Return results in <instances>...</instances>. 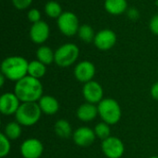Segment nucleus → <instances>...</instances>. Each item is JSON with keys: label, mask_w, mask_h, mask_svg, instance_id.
Wrapping results in <instances>:
<instances>
[{"label": "nucleus", "mask_w": 158, "mask_h": 158, "mask_svg": "<svg viewBox=\"0 0 158 158\" xmlns=\"http://www.w3.org/2000/svg\"><path fill=\"white\" fill-rule=\"evenodd\" d=\"M41 18H42L41 12L37 8H31L27 13V19L30 22H31V24L42 20Z\"/></svg>", "instance_id": "obj_26"}, {"label": "nucleus", "mask_w": 158, "mask_h": 158, "mask_svg": "<svg viewBox=\"0 0 158 158\" xmlns=\"http://www.w3.org/2000/svg\"><path fill=\"white\" fill-rule=\"evenodd\" d=\"M33 0H11L12 5L15 6V8L19 10H24L27 9L32 3Z\"/></svg>", "instance_id": "obj_27"}, {"label": "nucleus", "mask_w": 158, "mask_h": 158, "mask_svg": "<svg viewBox=\"0 0 158 158\" xmlns=\"http://www.w3.org/2000/svg\"><path fill=\"white\" fill-rule=\"evenodd\" d=\"M149 158H158V156H151V157Z\"/></svg>", "instance_id": "obj_32"}, {"label": "nucleus", "mask_w": 158, "mask_h": 158, "mask_svg": "<svg viewBox=\"0 0 158 158\" xmlns=\"http://www.w3.org/2000/svg\"><path fill=\"white\" fill-rule=\"evenodd\" d=\"M101 149L107 158H120L125 152L123 142L115 136H110L106 140L102 141Z\"/></svg>", "instance_id": "obj_7"}, {"label": "nucleus", "mask_w": 158, "mask_h": 158, "mask_svg": "<svg viewBox=\"0 0 158 158\" xmlns=\"http://www.w3.org/2000/svg\"><path fill=\"white\" fill-rule=\"evenodd\" d=\"M38 105L42 110V113L47 116L56 114L60 107L57 99L52 95H43L38 101Z\"/></svg>", "instance_id": "obj_16"}, {"label": "nucleus", "mask_w": 158, "mask_h": 158, "mask_svg": "<svg viewBox=\"0 0 158 158\" xmlns=\"http://www.w3.org/2000/svg\"><path fill=\"white\" fill-rule=\"evenodd\" d=\"M46 73V65L42 63L39 60H32L29 62L28 67V75L35 79H42Z\"/></svg>", "instance_id": "obj_20"}, {"label": "nucleus", "mask_w": 158, "mask_h": 158, "mask_svg": "<svg viewBox=\"0 0 158 158\" xmlns=\"http://www.w3.org/2000/svg\"><path fill=\"white\" fill-rule=\"evenodd\" d=\"M20 104L15 93H5L0 97V111L4 116L15 115Z\"/></svg>", "instance_id": "obj_12"}, {"label": "nucleus", "mask_w": 158, "mask_h": 158, "mask_svg": "<svg viewBox=\"0 0 158 158\" xmlns=\"http://www.w3.org/2000/svg\"><path fill=\"white\" fill-rule=\"evenodd\" d=\"M11 150L10 140L4 134H0V156L2 158L6 157Z\"/></svg>", "instance_id": "obj_25"}, {"label": "nucleus", "mask_w": 158, "mask_h": 158, "mask_svg": "<svg viewBox=\"0 0 158 158\" xmlns=\"http://www.w3.org/2000/svg\"><path fill=\"white\" fill-rule=\"evenodd\" d=\"M117 40L118 36L114 31L110 29H103L95 34L94 44L101 51H107L115 46Z\"/></svg>", "instance_id": "obj_8"}, {"label": "nucleus", "mask_w": 158, "mask_h": 158, "mask_svg": "<svg viewBox=\"0 0 158 158\" xmlns=\"http://www.w3.org/2000/svg\"><path fill=\"white\" fill-rule=\"evenodd\" d=\"M98 116L101 118L102 121L109 124L115 125L119 122L122 111L119 104L113 98H104L98 105Z\"/></svg>", "instance_id": "obj_3"}, {"label": "nucleus", "mask_w": 158, "mask_h": 158, "mask_svg": "<svg viewBox=\"0 0 158 158\" xmlns=\"http://www.w3.org/2000/svg\"><path fill=\"white\" fill-rule=\"evenodd\" d=\"M94 133L96 135L97 138H99L100 140L104 141L106 140L107 138H109L111 136V129H110V125L102 121L98 124L95 125L94 129Z\"/></svg>", "instance_id": "obj_24"}, {"label": "nucleus", "mask_w": 158, "mask_h": 158, "mask_svg": "<svg viewBox=\"0 0 158 158\" xmlns=\"http://www.w3.org/2000/svg\"><path fill=\"white\" fill-rule=\"evenodd\" d=\"M36 57L37 60L47 66L55 62V52L49 46L42 44L36 51Z\"/></svg>", "instance_id": "obj_19"}, {"label": "nucleus", "mask_w": 158, "mask_h": 158, "mask_svg": "<svg viewBox=\"0 0 158 158\" xmlns=\"http://www.w3.org/2000/svg\"><path fill=\"white\" fill-rule=\"evenodd\" d=\"M96 135L94 133V131L89 127H80L78 128L72 135V139L76 145L80 147H88L91 146L95 139Z\"/></svg>", "instance_id": "obj_14"}, {"label": "nucleus", "mask_w": 158, "mask_h": 158, "mask_svg": "<svg viewBox=\"0 0 158 158\" xmlns=\"http://www.w3.org/2000/svg\"><path fill=\"white\" fill-rule=\"evenodd\" d=\"M149 28H150L152 33H154L155 35L158 36V14L154 15L152 17V19H150Z\"/></svg>", "instance_id": "obj_28"}, {"label": "nucleus", "mask_w": 158, "mask_h": 158, "mask_svg": "<svg viewBox=\"0 0 158 158\" xmlns=\"http://www.w3.org/2000/svg\"><path fill=\"white\" fill-rule=\"evenodd\" d=\"M96 72V69L94 63L88 60L79 62L74 68V76L77 81L82 83L93 81Z\"/></svg>", "instance_id": "obj_11"}, {"label": "nucleus", "mask_w": 158, "mask_h": 158, "mask_svg": "<svg viewBox=\"0 0 158 158\" xmlns=\"http://www.w3.org/2000/svg\"><path fill=\"white\" fill-rule=\"evenodd\" d=\"M42 110L37 103H21L15 114L16 121L21 126L31 127L35 125L41 118Z\"/></svg>", "instance_id": "obj_4"}, {"label": "nucleus", "mask_w": 158, "mask_h": 158, "mask_svg": "<svg viewBox=\"0 0 158 158\" xmlns=\"http://www.w3.org/2000/svg\"><path fill=\"white\" fill-rule=\"evenodd\" d=\"M77 34L80 40L89 44V43H94L96 33L94 32V30L93 29L92 26H90L89 24H82L80 26Z\"/></svg>", "instance_id": "obj_22"}, {"label": "nucleus", "mask_w": 158, "mask_h": 158, "mask_svg": "<svg viewBox=\"0 0 158 158\" xmlns=\"http://www.w3.org/2000/svg\"><path fill=\"white\" fill-rule=\"evenodd\" d=\"M44 87L40 80L27 75L16 82L14 93L21 103H37L43 96Z\"/></svg>", "instance_id": "obj_1"}, {"label": "nucleus", "mask_w": 158, "mask_h": 158, "mask_svg": "<svg viewBox=\"0 0 158 158\" xmlns=\"http://www.w3.org/2000/svg\"><path fill=\"white\" fill-rule=\"evenodd\" d=\"M5 80H6V78L3 74H1V75H0V86H1V87L4 86V84H5Z\"/></svg>", "instance_id": "obj_31"}, {"label": "nucleus", "mask_w": 158, "mask_h": 158, "mask_svg": "<svg viewBox=\"0 0 158 158\" xmlns=\"http://www.w3.org/2000/svg\"><path fill=\"white\" fill-rule=\"evenodd\" d=\"M49 36L50 27L45 21L40 20L31 25L30 29V38L32 43L42 45L48 40Z\"/></svg>", "instance_id": "obj_13"}, {"label": "nucleus", "mask_w": 158, "mask_h": 158, "mask_svg": "<svg viewBox=\"0 0 158 158\" xmlns=\"http://www.w3.org/2000/svg\"><path fill=\"white\" fill-rule=\"evenodd\" d=\"M54 130H55L56 136L62 139H68L73 135L72 127L67 119L62 118V119L56 120L54 126Z\"/></svg>", "instance_id": "obj_18"}, {"label": "nucleus", "mask_w": 158, "mask_h": 158, "mask_svg": "<svg viewBox=\"0 0 158 158\" xmlns=\"http://www.w3.org/2000/svg\"><path fill=\"white\" fill-rule=\"evenodd\" d=\"M127 15H128V17H129V19H131V20H137L139 18H140V12H139V10L137 9V8H135V7H131V8H129L128 10H127Z\"/></svg>", "instance_id": "obj_29"}, {"label": "nucleus", "mask_w": 158, "mask_h": 158, "mask_svg": "<svg viewBox=\"0 0 158 158\" xmlns=\"http://www.w3.org/2000/svg\"><path fill=\"white\" fill-rule=\"evenodd\" d=\"M10 141L18 140L22 133V126L18 121H11L7 123L4 129L3 132Z\"/></svg>", "instance_id": "obj_21"}, {"label": "nucleus", "mask_w": 158, "mask_h": 158, "mask_svg": "<svg viewBox=\"0 0 158 158\" xmlns=\"http://www.w3.org/2000/svg\"><path fill=\"white\" fill-rule=\"evenodd\" d=\"M104 6L106 12L113 16L121 15L128 10L127 0H105Z\"/></svg>", "instance_id": "obj_17"}, {"label": "nucleus", "mask_w": 158, "mask_h": 158, "mask_svg": "<svg viewBox=\"0 0 158 158\" xmlns=\"http://www.w3.org/2000/svg\"><path fill=\"white\" fill-rule=\"evenodd\" d=\"M79 56V47L72 43H67L55 51V63L60 68H68L77 61Z\"/></svg>", "instance_id": "obj_5"}, {"label": "nucleus", "mask_w": 158, "mask_h": 158, "mask_svg": "<svg viewBox=\"0 0 158 158\" xmlns=\"http://www.w3.org/2000/svg\"><path fill=\"white\" fill-rule=\"evenodd\" d=\"M19 151L23 158H40L44 153V144L38 139L30 138L21 143Z\"/></svg>", "instance_id": "obj_10"}, {"label": "nucleus", "mask_w": 158, "mask_h": 158, "mask_svg": "<svg viewBox=\"0 0 158 158\" xmlns=\"http://www.w3.org/2000/svg\"><path fill=\"white\" fill-rule=\"evenodd\" d=\"M56 24L60 32L68 37L77 34L81 26L77 15L71 11H64L56 19Z\"/></svg>", "instance_id": "obj_6"}, {"label": "nucleus", "mask_w": 158, "mask_h": 158, "mask_svg": "<svg viewBox=\"0 0 158 158\" xmlns=\"http://www.w3.org/2000/svg\"><path fill=\"white\" fill-rule=\"evenodd\" d=\"M44 12H45L46 16H48L49 18L57 19L64 11L62 10V6L58 2L51 0V1H48L45 4Z\"/></svg>", "instance_id": "obj_23"}, {"label": "nucleus", "mask_w": 158, "mask_h": 158, "mask_svg": "<svg viewBox=\"0 0 158 158\" xmlns=\"http://www.w3.org/2000/svg\"><path fill=\"white\" fill-rule=\"evenodd\" d=\"M29 61L20 56H11L6 57L1 63V74L6 80L19 81L28 75Z\"/></svg>", "instance_id": "obj_2"}, {"label": "nucleus", "mask_w": 158, "mask_h": 158, "mask_svg": "<svg viewBox=\"0 0 158 158\" xmlns=\"http://www.w3.org/2000/svg\"><path fill=\"white\" fill-rule=\"evenodd\" d=\"M77 118L82 122H91L98 116L97 106L91 103H84L81 105L77 109Z\"/></svg>", "instance_id": "obj_15"}, {"label": "nucleus", "mask_w": 158, "mask_h": 158, "mask_svg": "<svg viewBox=\"0 0 158 158\" xmlns=\"http://www.w3.org/2000/svg\"><path fill=\"white\" fill-rule=\"evenodd\" d=\"M82 95L87 103L98 105L104 99V89L99 82L93 80L84 83Z\"/></svg>", "instance_id": "obj_9"}, {"label": "nucleus", "mask_w": 158, "mask_h": 158, "mask_svg": "<svg viewBox=\"0 0 158 158\" xmlns=\"http://www.w3.org/2000/svg\"><path fill=\"white\" fill-rule=\"evenodd\" d=\"M151 96L153 97V99L158 101V81L154 83L151 87Z\"/></svg>", "instance_id": "obj_30"}]
</instances>
